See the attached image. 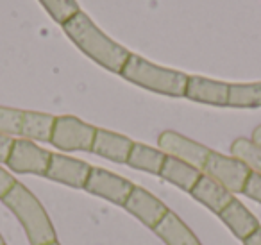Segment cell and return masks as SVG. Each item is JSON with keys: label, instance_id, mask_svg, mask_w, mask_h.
I'll use <instances>...</instances> for the list:
<instances>
[{"label": "cell", "instance_id": "1", "mask_svg": "<svg viewBox=\"0 0 261 245\" xmlns=\"http://www.w3.org/2000/svg\"><path fill=\"white\" fill-rule=\"evenodd\" d=\"M61 27L66 36L73 41V45L83 54L93 59L97 65L104 66L106 70L113 74L122 72L130 52L116 43L115 40H111L106 33H102L86 13L79 11Z\"/></svg>", "mask_w": 261, "mask_h": 245}, {"label": "cell", "instance_id": "2", "mask_svg": "<svg viewBox=\"0 0 261 245\" xmlns=\"http://www.w3.org/2000/svg\"><path fill=\"white\" fill-rule=\"evenodd\" d=\"M2 201L20 220L31 245H47L58 240L56 229L48 218V213L45 211L43 204L38 201L36 195L25 184L16 181V184Z\"/></svg>", "mask_w": 261, "mask_h": 245}, {"label": "cell", "instance_id": "3", "mask_svg": "<svg viewBox=\"0 0 261 245\" xmlns=\"http://www.w3.org/2000/svg\"><path fill=\"white\" fill-rule=\"evenodd\" d=\"M120 76L129 83L167 97H185L188 76L177 70L158 66L138 54H130Z\"/></svg>", "mask_w": 261, "mask_h": 245}, {"label": "cell", "instance_id": "4", "mask_svg": "<svg viewBox=\"0 0 261 245\" xmlns=\"http://www.w3.org/2000/svg\"><path fill=\"white\" fill-rule=\"evenodd\" d=\"M95 133H97V127L83 122L77 116H56L50 143L52 147L59 149L63 152H91Z\"/></svg>", "mask_w": 261, "mask_h": 245}, {"label": "cell", "instance_id": "5", "mask_svg": "<svg viewBox=\"0 0 261 245\" xmlns=\"http://www.w3.org/2000/svg\"><path fill=\"white\" fill-rule=\"evenodd\" d=\"M202 174L210 176L211 179L220 183L225 190H229L234 195L243 191L252 170L234 156H225L211 151L202 166Z\"/></svg>", "mask_w": 261, "mask_h": 245}, {"label": "cell", "instance_id": "6", "mask_svg": "<svg viewBox=\"0 0 261 245\" xmlns=\"http://www.w3.org/2000/svg\"><path fill=\"white\" fill-rule=\"evenodd\" d=\"M52 152L38 147L34 141L18 138L13 140L6 165L15 174H34V176H47L50 165Z\"/></svg>", "mask_w": 261, "mask_h": 245}, {"label": "cell", "instance_id": "7", "mask_svg": "<svg viewBox=\"0 0 261 245\" xmlns=\"http://www.w3.org/2000/svg\"><path fill=\"white\" fill-rule=\"evenodd\" d=\"M133 188H135V184L130 181L123 179V177L116 176L106 168H100V166H91L90 176L84 184V190L88 193L97 195V197H102L118 206L125 204Z\"/></svg>", "mask_w": 261, "mask_h": 245}, {"label": "cell", "instance_id": "8", "mask_svg": "<svg viewBox=\"0 0 261 245\" xmlns=\"http://www.w3.org/2000/svg\"><path fill=\"white\" fill-rule=\"evenodd\" d=\"M158 145H160V151H163L167 156L186 161L200 170H202L204 163L211 152L210 147L195 140H190L175 131H163L158 138Z\"/></svg>", "mask_w": 261, "mask_h": 245}, {"label": "cell", "instance_id": "9", "mask_svg": "<svg viewBox=\"0 0 261 245\" xmlns=\"http://www.w3.org/2000/svg\"><path fill=\"white\" fill-rule=\"evenodd\" d=\"M123 208L135 215L142 224H145L147 227L154 229L158 224L161 222L165 215L168 213V208L163 201H160L158 197H154L150 191H147L142 186H135L130 195L127 197Z\"/></svg>", "mask_w": 261, "mask_h": 245}, {"label": "cell", "instance_id": "10", "mask_svg": "<svg viewBox=\"0 0 261 245\" xmlns=\"http://www.w3.org/2000/svg\"><path fill=\"white\" fill-rule=\"evenodd\" d=\"M90 170L91 166L88 163L81 161V159L52 152L50 165H48L47 176L45 177L50 181H56V183L66 184V186L84 188L88 176H90Z\"/></svg>", "mask_w": 261, "mask_h": 245}, {"label": "cell", "instance_id": "11", "mask_svg": "<svg viewBox=\"0 0 261 245\" xmlns=\"http://www.w3.org/2000/svg\"><path fill=\"white\" fill-rule=\"evenodd\" d=\"M185 97L193 102L210 106H227L229 84L200 76H188Z\"/></svg>", "mask_w": 261, "mask_h": 245}, {"label": "cell", "instance_id": "12", "mask_svg": "<svg viewBox=\"0 0 261 245\" xmlns=\"http://www.w3.org/2000/svg\"><path fill=\"white\" fill-rule=\"evenodd\" d=\"M133 143L135 141H130V138L123 136V134L113 133L108 129H97L91 152L100 156V158L109 159V161L127 163Z\"/></svg>", "mask_w": 261, "mask_h": 245}, {"label": "cell", "instance_id": "13", "mask_svg": "<svg viewBox=\"0 0 261 245\" xmlns=\"http://www.w3.org/2000/svg\"><path fill=\"white\" fill-rule=\"evenodd\" d=\"M190 193H192V197L195 201H199L200 204H204L210 211L217 213V215H220L234 201V195L231 191L225 190L220 183L211 179L206 174L200 176V179L197 181V184L193 186V190Z\"/></svg>", "mask_w": 261, "mask_h": 245}, {"label": "cell", "instance_id": "14", "mask_svg": "<svg viewBox=\"0 0 261 245\" xmlns=\"http://www.w3.org/2000/svg\"><path fill=\"white\" fill-rule=\"evenodd\" d=\"M152 231L167 245H200L195 233L182 222V218H179L177 213L170 211V209Z\"/></svg>", "mask_w": 261, "mask_h": 245}, {"label": "cell", "instance_id": "15", "mask_svg": "<svg viewBox=\"0 0 261 245\" xmlns=\"http://www.w3.org/2000/svg\"><path fill=\"white\" fill-rule=\"evenodd\" d=\"M218 216H220L222 222L231 229V233L242 241L245 240V238H249L250 234L259 227V222H257L256 216H254L242 202L236 201V199Z\"/></svg>", "mask_w": 261, "mask_h": 245}, {"label": "cell", "instance_id": "16", "mask_svg": "<svg viewBox=\"0 0 261 245\" xmlns=\"http://www.w3.org/2000/svg\"><path fill=\"white\" fill-rule=\"evenodd\" d=\"M202 176V170L197 166L190 165L186 161H181L177 158L167 156L163 163V168L160 172V177H163L165 181H168L174 186L181 188L185 191H192L193 186L197 184V181Z\"/></svg>", "mask_w": 261, "mask_h": 245}, {"label": "cell", "instance_id": "17", "mask_svg": "<svg viewBox=\"0 0 261 245\" xmlns=\"http://www.w3.org/2000/svg\"><path fill=\"white\" fill-rule=\"evenodd\" d=\"M165 159H167V154L160 149L149 147L145 143H133L127 165L142 172H149L152 176H160Z\"/></svg>", "mask_w": 261, "mask_h": 245}, {"label": "cell", "instance_id": "18", "mask_svg": "<svg viewBox=\"0 0 261 245\" xmlns=\"http://www.w3.org/2000/svg\"><path fill=\"white\" fill-rule=\"evenodd\" d=\"M56 116L40 111H23L22 133L20 138L31 141H48L50 143L52 129H54Z\"/></svg>", "mask_w": 261, "mask_h": 245}, {"label": "cell", "instance_id": "19", "mask_svg": "<svg viewBox=\"0 0 261 245\" xmlns=\"http://www.w3.org/2000/svg\"><path fill=\"white\" fill-rule=\"evenodd\" d=\"M227 106L231 108H261V83L229 84Z\"/></svg>", "mask_w": 261, "mask_h": 245}, {"label": "cell", "instance_id": "20", "mask_svg": "<svg viewBox=\"0 0 261 245\" xmlns=\"http://www.w3.org/2000/svg\"><path fill=\"white\" fill-rule=\"evenodd\" d=\"M231 156L245 163L252 172L261 174V147L254 143L252 140L236 138L231 143Z\"/></svg>", "mask_w": 261, "mask_h": 245}, {"label": "cell", "instance_id": "21", "mask_svg": "<svg viewBox=\"0 0 261 245\" xmlns=\"http://www.w3.org/2000/svg\"><path fill=\"white\" fill-rule=\"evenodd\" d=\"M40 4L43 6L45 11L59 26L66 23L72 16H75L81 11L79 4H77L75 0H40Z\"/></svg>", "mask_w": 261, "mask_h": 245}, {"label": "cell", "instance_id": "22", "mask_svg": "<svg viewBox=\"0 0 261 245\" xmlns=\"http://www.w3.org/2000/svg\"><path fill=\"white\" fill-rule=\"evenodd\" d=\"M22 109L0 106V134L2 136H20V133H22Z\"/></svg>", "mask_w": 261, "mask_h": 245}, {"label": "cell", "instance_id": "23", "mask_svg": "<svg viewBox=\"0 0 261 245\" xmlns=\"http://www.w3.org/2000/svg\"><path fill=\"white\" fill-rule=\"evenodd\" d=\"M242 193H245L249 199H252V201L261 204V174H256V172L250 174L249 181H247Z\"/></svg>", "mask_w": 261, "mask_h": 245}, {"label": "cell", "instance_id": "24", "mask_svg": "<svg viewBox=\"0 0 261 245\" xmlns=\"http://www.w3.org/2000/svg\"><path fill=\"white\" fill-rule=\"evenodd\" d=\"M15 184H16L15 177H13L8 170H4L2 166H0V199H4Z\"/></svg>", "mask_w": 261, "mask_h": 245}, {"label": "cell", "instance_id": "25", "mask_svg": "<svg viewBox=\"0 0 261 245\" xmlns=\"http://www.w3.org/2000/svg\"><path fill=\"white\" fill-rule=\"evenodd\" d=\"M11 145H13V138L2 136V134H0V163L8 161V156H9V151H11Z\"/></svg>", "mask_w": 261, "mask_h": 245}, {"label": "cell", "instance_id": "26", "mask_svg": "<svg viewBox=\"0 0 261 245\" xmlns=\"http://www.w3.org/2000/svg\"><path fill=\"white\" fill-rule=\"evenodd\" d=\"M243 245H261V226L257 227L249 238L243 240Z\"/></svg>", "mask_w": 261, "mask_h": 245}, {"label": "cell", "instance_id": "27", "mask_svg": "<svg viewBox=\"0 0 261 245\" xmlns=\"http://www.w3.org/2000/svg\"><path fill=\"white\" fill-rule=\"evenodd\" d=\"M250 140H252L254 143L259 145V147H261V126H257L256 129L252 131V138H250Z\"/></svg>", "mask_w": 261, "mask_h": 245}, {"label": "cell", "instance_id": "28", "mask_svg": "<svg viewBox=\"0 0 261 245\" xmlns=\"http://www.w3.org/2000/svg\"><path fill=\"white\" fill-rule=\"evenodd\" d=\"M0 245H6V241H4V238H2V234H0Z\"/></svg>", "mask_w": 261, "mask_h": 245}, {"label": "cell", "instance_id": "29", "mask_svg": "<svg viewBox=\"0 0 261 245\" xmlns=\"http://www.w3.org/2000/svg\"><path fill=\"white\" fill-rule=\"evenodd\" d=\"M47 245H61V243H59V241L56 240V241H52V243H47Z\"/></svg>", "mask_w": 261, "mask_h": 245}]
</instances>
